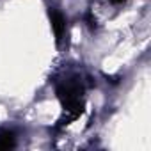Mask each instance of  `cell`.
I'll list each match as a JSON object with an SVG mask.
<instances>
[{"label": "cell", "mask_w": 151, "mask_h": 151, "mask_svg": "<svg viewBox=\"0 0 151 151\" xmlns=\"http://www.w3.org/2000/svg\"><path fill=\"white\" fill-rule=\"evenodd\" d=\"M50 16H52V27H53L55 37H57V41H60L62 36H64V32H66V22H64L62 14H59L57 11H52Z\"/></svg>", "instance_id": "obj_1"}, {"label": "cell", "mask_w": 151, "mask_h": 151, "mask_svg": "<svg viewBox=\"0 0 151 151\" xmlns=\"http://www.w3.org/2000/svg\"><path fill=\"white\" fill-rule=\"evenodd\" d=\"M13 142H14V137H13L11 132L0 133V147H9V146H13Z\"/></svg>", "instance_id": "obj_2"}]
</instances>
